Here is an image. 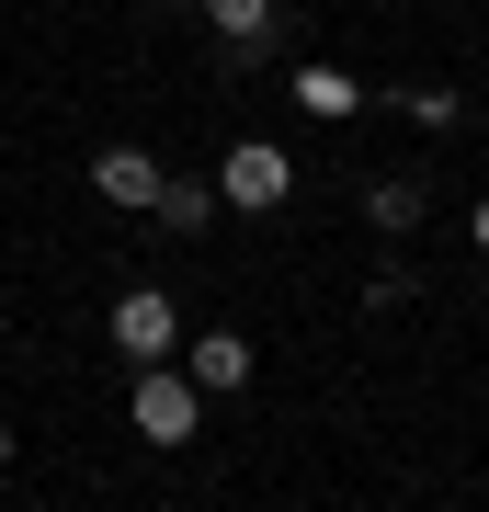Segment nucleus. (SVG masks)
<instances>
[{"label":"nucleus","instance_id":"11","mask_svg":"<svg viewBox=\"0 0 489 512\" xmlns=\"http://www.w3.org/2000/svg\"><path fill=\"white\" fill-rule=\"evenodd\" d=\"M467 239H478V251H489V194H478V217H467Z\"/></svg>","mask_w":489,"mask_h":512},{"label":"nucleus","instance_id":"8","mask_svg":"<svg viewBox=\"0 0 489 512\" xmlns=\"http://www.w3.org/2000/svg\"><path fill=\"white\" fill-rule=\"evenodd\" d=\"M421 205H433V194H421L410 171H387V183H364V217H376L387 239H410V228H421Z\"/></svg>","mask_w":489,"mask_h":512},{"label":"nucleus","instance_id":"1","mask_svg":"<svg viewBox=\"0 0 489 512\" xmlns=\"http://www.w3.org/2000/svg\"><path fill=\"white\" fill-rule=\"evenodd\" d=\"M126 421H137V444H194V433H205V387L182 376V365H137Z\"/></svg>","mask_w":489,"mask_h":512},{"label":"nucleus","instance_id":"6","mask_svg":"<svg viewBox=\"0 0 489 512\" xmlns=\"http://www.w3.org/2000/svg\"><path fill=\"white\" fill-rule=\"evenodd\" d=\"M194 12L228 35V57H262V46H273V23H285V0H194Z\"/></svg>","mask_w":489,"mask_h":512},{"label":"nucleus","instance_id":"5","mask_svg":"<svg viewBox=\"0 0 489 512\" xmlns=\"http://www.w3.org/2000/svg\"><path fill=\"white\" fill-rule=\"evenodd\" d=\"M182 376H194L205 399H239V387H251V342H239V330H194V342H182Z\"/></svg>","mask_w":489,"mask_h":512},{"label":"nucleus","instance_id":"13","mask_svg":"<svg viewBox=\"0 0 489 512\" xmlns=\"http://www.w3.org/2000/svg\"><path fill=\"white\" fill-rule=\"evenodd\" d=\"M46 512H69V501H46Z\"/></svg>","mask_w":489,"mask_h":512},{"label":"nucleus","instance_id":"2","mask_svg":"<svg viewBox=\"0 0 489 512\" xmlns=\"http://www.w3.org/2000/svg\"><path fill=\"white\" fill-rule=\"evenodd\" d=\"M285 194H296V160L273 137H239L228 160H217V205H239V217H273Z\"/></svg>","mask_w":489,"mask_h":512},{"label":"nucleus","instance_id":"12","mask_svg":"<svg viewBox=\"0 0 489 512\" xmlns=\"http://www.w3.org/2000/svg\"><path fill=\"white\" fill-rule=\"evenodd\" d=\"M0 467H12V421H0Z\"/></svg>","mask_w":489,"mask_h":512},{"label":"nucleus","instance_id":"7","mask_svg":"<svg viewBox=\"0 0 489 512\" xmlns=\"http://www.w3.org/2000/svg\"><path fill=\"white\" fill-rule=\"evenodd\" d=\"M296 103H308L319 126H353V114H364V80H353V69H319V57H308V69H296Z\"/></svg>","mask_w":489,"mask_h":512},{"label":"nucleus","instance_id":"4","mask_svg":"<svg viewBox=\"0 0 489 512\" xmlns=\"http://www.w3.org/2000/svg\"><path fill=\"white\" fill-rule=\"evenodd\" d=\"M160 183H171V171L148 160V148H126V137L91 148V194H103V205H137V217H148V205H160Z\"/></svg>","mask_w":489,"mask_h":512},{"label":"nucleus","instance_id":"10","mask_svg":"<svg viewBox=\"0 0 489 512\" xmlns=\"http://www.w3.org/2000/svg\"><path fill=\"white\" fill-rule=\"evenodd\" d=\"M399 114H410V126H455V114H467V92H444V80H421V92H399Z\"/></svg>","mask_w":489,"mask_h":512},{"label":"nucleus","instance_id":"9","mask_svg":"<svg viewBox=\"0 0 489 512\" xmlns=\"http://www.w3.org/2000/svg\"><path fill=\"white\" fill-rule=\"evenodd\" d=\"M148 217H160V228H182V239H194V228H217V217H228V205H217V183H160V205H148Z\"/></svg>","mask_w":489,"mask_h":512},{"label":"nucleus","instance_id":"3","mask_svg":"<svg viewBox=\"0 0 489 512\" xmlns=\"http://www.w3.org/2000/svg\"><path fill=\"white\" fill-rule=\"evenodd\" d=\"M103 330H114V353H137V365H171V353H182V308H171L160 285H126Z\"/></svg>","mask_w":489,"mask_h":512}]
</instances>
